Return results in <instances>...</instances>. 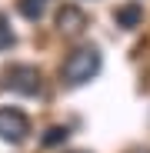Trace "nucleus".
I'll list each match as a JSON object with an SVG mask.
<instances>
[{
    "label": "nucleus",
    "mask_w": 150,
    "mask_h": 153,
    "mask_svg": "<svg viewBox=\"0 0 150 153\" xmlns=\"http://www.w3.org/2000/svg\"><path fill=\"white\" fill-rule=\"evenodd\" d=\"M100 73V50L97 47H77L60 67V80L67 87H80Z\"/></svg>",
    "instance_id": "nucleus-1"
},
{
    "label": "nucleus",
    "mask_w": 150,
    "mask_h": 153,
    "mask_svg": "<svg viewBox=\"0 0 150 153\" xmlns=\"http://www.w3.org/2000/svg\"><path fill=\"white\" fill-rule=\"evenodd\" d=\"M30 133V120L17 107H0V140L7 143H23Z\"/></svg>",
    "instance_id": "nucleus-2"
},
{
    "label": "nucleus",
    "mask_w": 150,
    "mask_h": 153,
    "mask_svg": "<svg viewBox=\"0 0 150 153\" xmlns=\"http://www.w3.org/2000/svg\"><path fill=\"white\" fill-rule=\"evenodd\" d=\"M7 87L17 90V93H27V97L40 93V73H37V67H30V63L10 67V73H7Z\"/></svg>",
    "instance_id": "nucleus-3"
},
{
    "label": "nucleus",
    "mask_w": 150,
    "mask_h": 153,
    "mask_svg": "<svg viewBox=\"0 0 150 153\" xmlns=\"http://www.w3.org/2000/svg\"><path fill=\"white\" fill-rule=\"evenodd\" d=\"M84 23H87V17H84L77 7H63V10L57 13V27H60L63 33H80Z\"/></svg>",
    "instance_id": "nucleus-4"
},
{
    "label": "nucleus",
    "mask_w": 150,
    "mask_h": 153,
    "mask_svg": "<svg viewBox=\"0 0 150 153\" xmlns=\"http://www.w3.org/2000/svg\"><path fill=\"white\" fill-rule=\"evenodd\" d=\"M140 17H143V7L137 4V0H130V4H123V7H117V13H113V20L120 23V27H137L140 23Z\"/></svg>",
    "instance_id": "nucleus-5"
},
{
    "label": "nucleus",
    "mask_w": 150,
    "mask_h": 153,
    "mask_svg": "<svg viewBox=\"0 0 150 153\" xmlns=\"http://www.w3.org/2000/svg\"><path fill=\"white\" fill-rule=\"evenodd\" d=\"M10 47H13V30H10L7 13H0V50H10Z\"/></svg>",
    "instance_id": "nucleus-6"
},
{
    "label": "nucleus",
    "mask_w": 150,
    "mask_h": 153,
    "mask_svg": "<svg viewBox=\"0 0 150 153\" xmlns=\"http://www.w3.org/2000/svg\"><path fill=\"white\" fill-rule=\"evenodd\" d=\"M63 140H67V126H50L43 133V146H60Z\"/></svg>",
    "instance_id": "nucleus-7"
},
{
    "label": "nucleus",
    "mask_w": 150,
    "mask_h": 153,
    "mask_svg": "<svg viewBox=\"0 0 150 153\" xmlns=\"http://www.w3.org/2000/svg\"><path fill=\"white\" fill-rule=\"evenodd\" d=\"M134 153H140V150H134ZM143 153H147V150H143Z\"/></svg>",
    "instance_id": "nucleus-8"
}]
</instances>
